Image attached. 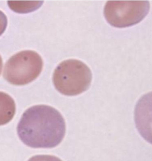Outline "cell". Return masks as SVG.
<instances>
[{"label":"cell","instance_id":"cell-3","mask_svg":"<svg viewBox=\"0 0 152 161\" xmlns=\"http://www.w3.org/2000/svg\"><path fill=\"white\" fill-rule=\"evenodd\" d=\"M43 62L38 53L25 50L17 53L5 64L4 77L11 84L23 86L30 83L40 75Z\"/></svg>","mask_w":152,"mask_h":161},{"label":"cell","instance_id":"cell-2","mask_svg":"<svg viewBox=\"0 0 152 161\" xmlns=\"http://www.w3.org/2000/svg\"><path fill=\"white\" fill-rule=\"evenodd\" d=\"M92 80L90 68L79 60L63 61L54 70L52 81L61 94L68 96L79 95L87 91Z\"/></svg>","mask_w":152,"mask_h":161},{"label":"cell","instance_id":"cell-10","mask_svg":"<svg viewBox=\"0 0 152 161\" xmlns=\"http://www.w3.org/2000/svg\"><path fill=\"white\" fill-rule=\"evenodd\" d=\"M2 68H3V60H2V58L0 56V75H1V73L2 72Z\"/></svg>","mask_w":152,"mask_h":161},{"label":"cell","instance_id":"cell-5","mask_svg":"<svg viewBox=\"0 0 152 161\" xmlns=\"http://www.w3.org/2000/svg\"><path fill=\"white\" fill-rule=\"evenodd\" d=\"M134 119L140 135L152 144V92L144 94L137 103Z\"/></svg>","mask_w":152,"mask_h":161},{"label":"cell","instance_id":"cell-4","mask_svg":"<svg viewBox=\"0 0 152 161\" xmlns=\"http://www.w3.org/2000/svg\"><path fill=\"white\" fill-rule=\"evenodd\" d=\"M150 9L149 1H108L104 14L110 25L117 28L127 27L141 22Z\"/></svg>","mask_w":152,"mask_h":161},{"label":"cell","instance_id":"cell-8","mask_svg":"<svg viewBox=\"0 0 152 161\" xmlns=\"http://www.w3.org/2000/svg\"><path fill=\"white\" fill-rule=\"evenodd\" d=\"M28 161H62L57 157L50 155H38L32 157Z\"/></svg>","mask_w":152,"mask_h":161},{"label":"cell","instance_id":"cell-9","mask_svg":"<svg viewBox=\"0 0 152 161\" xmlns=\"http://www.w3.org/2000/svg\"><path fill=\"white\" fill-rule=\"evenodd\" d=\"M7 25V17L3 11L0 10V36L5 31Z\"/></svg>","mask_w":152,"mask_h":161},{"label":"cell","instance_id":"cell-7","mask_svg":"<svg viewBox=\"0 0 152 161\" xmlns=\"http://www.w3.org/2000/svg\"><path fill=\"white\" fill-rule=\"evenodd\" d=\"M41 3H43L42 1H8L9 6H21L14 11L20 13H29L37 9L41 6Z\"/></svg>","mask_w":152,"mask_h":161},{"label":"cell","instance_id":"cell-1","mask_svg":"<svg viewBox=\"0 0 152 161\" xmlns=\"http://www.w3.org/2000/svg\"><path fill=\"white\" fill-rule=\"evenodd\" d=\"M66 130L65 120L60 113L45 105L27 109L17 127L21 141L34 148L55 147L63 140Z\"/></svg>","mask_w":152,"mask_h":161},{"label":"cell","instance_id":"cell-6","mask_svg":"<svg viewBox=\"0 0 152 161\" xmlns=\"http://www.w3.org/2000/svg\"><path fill=\"white\" fill-rule=\"evenodd\" d=\"M15 112L16 105L13 98L4 92H0V125L10 122Z\"/></svg>","mask_w":152,"mask_h":161}]
</instances>
